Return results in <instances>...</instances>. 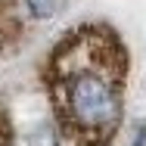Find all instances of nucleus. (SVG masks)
Masks as SVG:
<instances>
[{
    "mask_svg": "<svg viewBox=\"0 0 146 146\" xmlns=\"http://www.w3.org/2000/svg\"><path fill=\"white\" fill-rule=\"evenodd\" d=\"M127 68V47L106 22H84L56 40L44 84L68 146H112L124 118Z\"/></svg>",
    "mask_w": 146,
    "mask_h": 146,
    "instance_id": "1",
    "label": "nucleus"
},
{
    "mask_svg": "<svg viewBox=\"0 0 146 146\" xmlns=\"http://www.w3.org/2000/svg\"><path fill=\"white\" fill-rule=\"evenodd\" d=\"M28 146H68L56 124H37L28 134Z\"/></svg>",
    "mask_w": 146,
    "mask_h": 146,
    "instance_id": "2",
    "label": "nucleus"
},
{
    "mask_svg": "<svg viewBox=\"0 0 146 146\" xmlns=\"http://www.w3.org/2000/svg\"><path fill=\"white\" fill-rule=\"evenodd\" d=\"M62 6V0H25V13H28L34 22H44V19H53Z\"/></svg>",
    "mask_w": 146,
    "mask_h": 146,
    "instance_id": "3",
    "label": "nucleus"
},
{
    "mask_svg": "<svg viewBox=\"0 0 146 146\" xmlns=\"http://www.w3.org/2000/svg\"><path fill=\"white\" fill-rule=\"evenodd\" d=\"M0 146H13V124H9V115L3 112V106H0Z\"/></svg>",
    "mask_w": 146,
    "mask_h": 146,
    "instance_id": "4",
    "label": "nucleus"
},
{
    "mask_svg": "<svg viewBox=\"0 0 146 146\" xmlns=\"http://www.w3.org/2000/svg\"><path fill=\"white\" fill-rule=\"evenodd\" d=\"M146 143V124H140L137 127V137H134V146H143Z\"/></svg>",
    "mask_w": 146,
    "mask_h": 146,
    "instance_id": "5",
    "label": "nucleus"
}]
</instances>
